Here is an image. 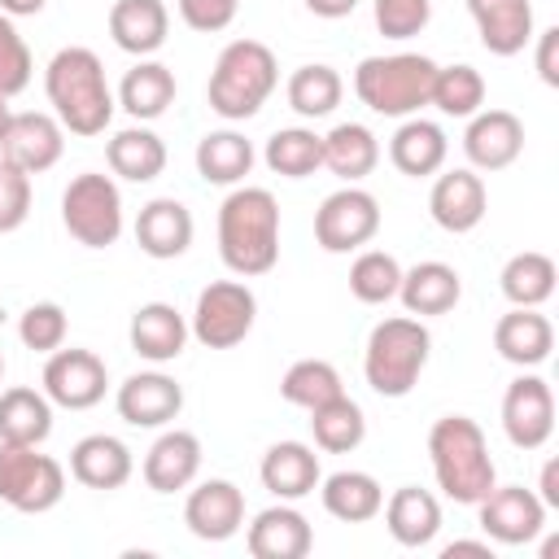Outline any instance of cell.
I'll return each instance as SVG.
<instances>
[{
  "label": "cell",
  "instance_id": "30",
  "mask_svg": "<svg viewBox=\"0 0 559 559\" xmlns=\"http://www.w3.org/2000/svg\"><path fill=\"white\" fill-rule=\"evenodd\" d=\"M170 9L166 0H114L109 9V35L131 57H153L166 44Z\"/></svg>",
  "mask_w": 559,
  "mask_h": 559
},
{
  "label": "cell",
  "instance_id": "23",
  "mask_svg": "<svg viewBox=\"0 0 559 559\" xmlns=\"http://www.w3.org/2000/svg\"><path fill=\"white\" fill-rule=\"evenodd\" d=\"M192 210L175 197H153L148 205H140L135 214V245L157 258V262H170V258H183L188 245H192Z\"/></svg>",
  "mask_w": 559,
  "mask_h": 559
},
{
  "label": "cell",
  "instance_id": "36",
  "mask_svg": "<svg viewBox=\"0 0 559 559\" xmlns=\"http://www.w3.org/2000/svg\"><path fill=\"white\" fill-rule=\"evenodd\" d=\"M380 162V140L371 127L362 122H336L328 135H323V166L345 179V183H358L376 170Z\"/></svg>",
  "mask_w": 559,
  "mask_h": 559
},
{
  "label": "cell",
  "instance_id": "3",
  "mask_svg": "<svg viewBox=\"0 0 559 559\" xmlns=\"http://www.w3.org/2000/svg\"><path fill=\"white\" fill-rule=\"evenodd\" d=\"M428 459H432L437 489L459 507H476L498 485L489 441H485L480 424L467 415H441L428 428Z\"/></svg>",
  "mask_w": 559,
  "mask_h": 559
},
{
  "label": "cell",
  "instance_id": "48",
  "mask_svg": "<svg viewBox=\"0 0 559 559\" xmlns=\"http://www.w3.org/2000/svg\"><path fill=\"white\" fill-rule=\"evenodd\" d=\"M236 9L240 0H179V17L183 26L201 31V35H218L236 22Z\"/></svg>",
  "mask_w": 559,
  "mask_h": 559
},
{
  "label": "cell",
  "instance_id": "19",
  "mask_svg": "<svg viewBox=\"0 0 559 559\" xmlns=\"http://www.w3.org/2000/svg\"><path fill=\"white\" fill-rule=\"evenodd\" d=\"M201 472V437L188 428H162L144 454V485L153 493H179Z\"/></svg>",
  "mask_w": 559,
  "mask_h": 559
},
{
  "label": "cell",
  "instance_id": "12",
  "mask_svg": "<svg viewBox=\"0 0 559 559\" xmlns=\"http://www.w3.org/2000/svg\"><path fill=\"white\" fill-rule=\"evenodd\" d=\"M502 432L515 450H542L555 432V393L528 367L502 393Z\"/></svg>",
  "mask_w": 559,
  "mask_h": 559
},
{
  "label": "cell",
  "instance_id": "51",
  "mask_svg": "<svg viewBox=\"0 0 559 559\" xmlns=\"http://www.w3.org/2000/svg\"><path fill=\"white\" fill-rule=\"evenodd\" d=\"M358 4H362V0H306V9H310L314 17H328V22H336V17H349Z\"/></svg>",
  "mask_w": 559,
  "mask_h": 559
},
{
  "label": "cell",
  "instance_id": "34",
  "mask_svg": "<svg viewBox=\"0 0 559 559\" xmlns=\"http://www.w3.org/2000/svg\"><path fill=\"white\" fill-rule=\"evenodd\" d=\"M105 162H109V170H114L118 179H127V183H148V179H157V175L166 170V144H162L157 131H148L144 122H135V127H122V131L109 135Z\"/></svg>",
  "mask_w": 559,
  "mask_h": 559
},
{
  "label": "cell",
  "instance_id": "26",
  "mask_svg": "<svg viewBox=\"0 0 559 559\" xmlns=\"http://www.w3.org/2000/svg\"><path fill=\"white\" fill-rule=\"evenodd\" d=\"M258 476H262V489H271L280 502H297V498L319 489L323 467H319L314 445H306V441H275L262 454Z\"/></svg>",
  "mask_w": 559,
  "mask_h": 559
},
{
  "label": "cell",
  "instance_id": "21",
  "mask_svg": "<svg viewBox=\"0 0 559 559\" xmlns=\"http://www.w3.org/2000/svg\"><path fill=\"white\" fill-rule=\"evenodd\" d=\"M493 349H498L511 367H520V371L542 367V362L550 358V349H555V323H550L537 306H511V310L493 323Z\"/></svg>",
  "mask_w": 559,
  "mask_h": 559
},
{
  "label": "cell",
  "instance_id": "46",
  "mask_svg": "<svg viewBox=\"0 0 559 559\" xmlns=\"http://www.w3.org/2000/svg\"><path fill=\"white\" fill-rule=\"evenodd\" d=\"M371 13L384 39H415L432 17V0H371Z\"/></svg>",
  "mask_w": 559,
  "mask_h": 559
},
{
  "label": "cell",
  "instance_id": "29",
  "mask_svg": "<svg viewBox=\"0 0 559 559\" xmlns=\"http://www.w3.org/2000/svg\"><path fill=\"white\" fill-rule=\"evenodd\" d=\"M380 511H384V528L397 546L419 550V546L437 542V533H441V502H437V493H428L419 485L393 489Z\"/></svg>",
  "mask_w": 559,
  "mask_h": 559
},
{
  "label": "cell",
  "instance_id": "10",
  "mask_svg": "<svg viewBox=\"0 0 559 559\" xmlns=\"http://www.w3.org/2000/svg\"><path fill=\"white\" fill-rule=\"evenodd\" d=\"M376 231H380V201L358 183L328 192L323 205L314 210V240L323 253H354L367 240H376Z\"/></svg>",
  "mask_w": 559,
  "mask_h": 559
},
{
  "label": "cell",
  "instance_id": "8",
  "mask_svg": "<svg viewBox=\"0 0 559 559\" xmlns=\"http://www.w3.org/2000/svg\"><path fill=\"white\" fill-rule=\"evenodd\" d=\"M66 493V467L39 445L0 441V502L22 515H44Z\"/></svg>",
  "mask_w": 559,
  "mask_h": 559
},
{
  "label": "cell",
  "instance_id": "11",
  "mask_svg": "<svg viewBox=\"0 0 559 559\" xmlns=\"http://www.w3.org/2000/svg\"><path fill=\"white\" fill-rule=\"evenodd\" d=\"M39 389L48 393L52 406L61 411H92L96 402H105L109 389V367L105 358H96L92 349H52L39 376Z\"/></svg>",
  "mask_w": 559,
  "mask_h": 559
},
{
  "label": "cell",
  "instance_id": "4",
  "mask_svg": "<svg viewBox=\"0 0 559 559\" xmlns=\"http://www.w3.org/2000/svg\"><path fill=\"white\" fill-rule=\"evenodd\" d=\"M280 83V61L262 39H231L205 83V100L223 122H245L253 118Z\"/></svg>",
  "mask_w": 559,
  "mask_h": 559
},
{
  "label": "cell",
  "instance_id": "49",
  "mask_svg": "<svg viewBox=\"0 0 559 559\" xmlns=\"http://www.w3.org/2000/svg\"><path fill=\"white\" fill-rule=\"evenodd\" d=\"M537 39V74L546 87H559V26H546Z\"/></svg>",
  "mask_w": 559,
  "mask_h": 559
},
{
  "label": "cell",
  "instance_id": "35",
  "mask_svg": "<svg viewBox=\"0 0 559 559\" xmlns=\"http://www.w3.org/2000/svg\"><path fill=\"white\" fill-rule=\"evenodd\" d=\"M52 432V402L44 389H4L0 393V441L9 445H44Z\"/></svg>",
  "mask_w": 559,
  "mask_h": 559
},
{
  "label": "cell",
  "instance_id": "5",
  "mask_svg": "<svg viewBox=\"0 0 559 559\" xmlns=\"http://www.w3.org/2000/svg\"><path fill=\"white\" fill-rule=\"evenodd\" d=\"M432 354V332L424 328V319L415 314H389L371 328L367 345H362V376L371 384V393L380 397H406Z\"/></svg>",
  "mask_w": 559,
  "mask_h": 559
},
{
  "label": "cell",
  "instance_id": "37",
  "mask_svg": "<svg viewBox=\"0 0 559 559\" xmlns=\"http://www.w3.org/2000/svg\"><path fill=\"white\" fill-rule=\"evenodd\" d=\"M555 258L542 253V249H524V253H511L502 275H498V288L511 306H542L555 297Z\"/></svg>",
  "mask_w": 559,
  "mask_h": 559
},
{
  "label": "cell",
  "instance_id": "31",
  "mask_svg": "<svg viewBox=\"0 0 559 559\" xmlns=\"http://www.w3.org/2000/svg\"><path fill=\"white\" fill-rule=\"evenodd\" d=\"M114 100H118V109L131 114L135 122H153V118H162V114L175 105V70L162 66V61H153V57H140V61L122 74Z\"/></svg>",
  "mask_w": 559,
  "mask_h": 559
},
{
  "label": "cell",
  "instance_id": "9",
  "mask_svg": "<svg viewBox=\"0 0 559 559\" xmlns=\"http://www.w3.org/2000/svg\"><path fill=\"white\" fill-rule=\"evenodd\" d=\"M258 319V297L245 280H214L197 293L188 332L205 345V349H231L253 332Z\"/></svg>",
  "mask_w": 559,
  "mask_h": 559
},
{
  "label": "cell",
  "instance_id": "27",
  "mask_svg": "<svg viewBox=\"0 0 559 559\" xmlns=\"http://www.w3.org/2000/svg\"><path fill=\"white\" fill-rule=\"evenodd\" d=\"M463 297V280L450 262H415L411 271H402V284H397V301L406 306V314L415 319H432V314H450Z\"/></svg>",
  "mask_w": 559,
  "mask_h": 559
},
{
  "label": "cell",
  "instance_id": "1",
  "mask_svg": "<svg viewBox=\"0 0 559 559\" xmlns=\"http://www.w3.org/2000/svg\"><path fill=\"white\" fill-rule=\"evenodd\" d=\"M218 258L231 275L253 280L280 262V201L271 188L236 183L218 205Z\"/></svg>",
  "mask_w": 559,
  "mask_h": 559
},
{
  "label": "cell",
  "instance_id": "18",
  "mask_svg": "<svg viewBox=\"0 0 559 559\" xmlns=\"http://www.w3.org/2000/svg\"><path fill=\"white\" fill-rule=\"evenodd\" d=\"M463 153L472 170H507L524 153V122L511 109H476L463 131Z\"/></svg>",
  "mask_w": 559,
  "mask_h": 559
},
{
  "label": "cell",
  "instance_id": "45",
  "mask_svg": "<svg viewBox=\"0 0 559 559\" xmlns=\"http://www.w3.org/2000/svg\"><path fill=\"white\" fill-rule=\"evenodd\" d=\"M31 70H35V61H31L26 39L17 35L13 17H9V13H0V96H9V100H13L17 92H26Z\"/></svg>",
  "mask_w": 559,
  "mask_h": 559
},
{
  "label": "cell",
  "instance_id": "16",
  "mask_svg": "<svg viewBox=\"0 0 559 559\" xmlns=\"http://www.w3.org/2000/svg\"><path fill=\"white\" fill-rule=\"evenodd\" d=\"M61 153H66V127L57 122V114L26 109V114L9 118V131L0 140V157L22 166L26 175H44L61 162Z\"/></svg>",
  "mask_w": 559,
  "mask_h": 559
},
{
  "label": "cell",
  "instance_id": "33",
  "mask_svg": "<svg viewBox=\"0 0 559 559\" xmlns=\"http://www.w3.org/2000/svg\"><path fill=\"white\" fill-rule=\"evenodd\" d=\"M192 162H197V175H201L205 183L236 188V183H245V175L253 170L258 153H253V140H245L240 131L223 127V131H205V135L197 140Z\"/></svg>",
  "mask_w": 559,
  "mask_h": 559
},
{
  "label": "cell",
  "instance_id": "24",
  "mask_svg": "<svg viewBox=\"0 0 559 559\" xmlns=\"http://www.w3.org/2000/svg\"><path fill=\"white\" fill-rule=\"evenodd\" d=\"M485 52L515 57L533 44V0H467Z\"/></svg>",
  "mask_w": 559,
  "mask_h": 559
},
{
  "label": "cell",
  "instance_id": "17",
  "mask_svg": "<svg viewBox=\"0 0 559 559\" xmlns=\"http://www.w3.org/2000/svg\"><path fill=\"white\" fill-rule=\"evenodd\" d=\"M183 524L201 542H227V537H236L245 528V493L231 480L210 476L197 489H188Z\"/></svg>",
  "mask_w": 559,
  "mask_h": 559
},
{
  "label": "cell",
  "instance_id": "52",
  "mask_svg": "<svg viewBox=\"0 0 559 559\" xmlns=\"http://www.w3.org/2000/svg\"><path fill=\"white\" fill-rule=\"evenodd\" d=\"M44 4L48 0H0V13H9V17H35Z\"/></svg>",
  "mask_w": 559,
  "mask_h": 559
},
{
  "label": "cell",
  "instance_id": "28",
  "mask_svg": "<svg viewBox=\"0 0 559 559\" xmlns=\"http://www.w3.org/2000/svg\"><path fill=\"white\" fill-rule=\"evenodd\" d=\"M445 157H450V140H445L441 122L419 118V114L402 118V127H397L393 140H389V162H393L402 175H411V179L437 175V170L445 166Z\"/></svg>",
  "mask_w": 559,
  "mask_h": 559
},
{
  "label": "cell",
  "instance_id": "7",
  "mask_svg": "<svg viewBox=\"0 0 559 559\" xmlns=\"http://www.w3.org/2000/svg\"><path fill=\"white\" fill-rule=\"evenodd\" d=\"M61 223L83 249H109L122 236V192L109 175L83 170L61 192Z\"/></svg>",
  "mask_w": 559,
  "mask_h": 559
},
{
  "label": "cell",
  "instance_id": "6",
  "mask_svg": "<svg viewBox=\"0 0 559 559\" xmlns=\"http://www.w3.org/2000/svg\"><path fill=\"white\" fill-rule=\"evenodd\" d=\"M437 79V61L424 52H380L362 57L354 70V92L358 100L380 114V118H411L428 105Z\"/></svg>",
  "mask_w": 559,
  "mask_h": 559
},
{
  "label": "cell",
  "instance_id": "20",
  "mask_svg": "<svg viewBox=\"0 0 559 559\" xmlns=\"http://www.w3.org/2000/svg\"><path fill=\"white\" fill-rule=\"evenodd\" d=\"M245 546L253 559H306L314 546V533H310V520L293 502H275L253 515Z\"/></svg>",
  "mask_w": 559,
  "mask_h": 559
},
{
  "label": "cell",
  "instance_id": "55",
  "mask_svg": "<svg viewBox=\"0 0 559 559\" xmlns=\"http://www.w3.org/2000/svg\"><path fill=\"white\" fill-rule=\"evenodd\" d=\"M0 380H4V354H0Z\"/></svg>",
  "mask_w": 559,
  "mask_h": 559
},
{
  "label": "cell",
  "instance_id": "39",
  "mask_svg": "<svg viewBox=\"0 0 559 559\" xmlns=\"http://www.w3.org/2000/svg\"><path fill=\"white\" fill-rule=\"evenodd\" d=\"M262 162H266L271 175L310 179V175L323 166V135L310 131V127H280V131L266 140Z\"/></svg>",
  "mask_w": 559,
  "mask_h": 559
},
{
  "label": "cell",
  "instance_id": "15",
  "mask_svg": "<svg viewBox=\"0 0 559 559\" xmlns=\"http://www.w3.org/2000/svg\"><path fill=\"white\" fill-rule=\"evenodd\" d=\"M114 406H118V419L131 424V428H166L179 419L183 411V384L166 371H135L118 384L114 393Z\"/></svg>",
  "mask_w": 559,
  "mask_h": 559
},
{
  "label": "cell",
  "instance_id": "14",
  "mask_svg": "<svg viewBox=\"0 0 559 559\" xmlns=\"http://www.w3.org/2000/svg\"><path fill=\"white\" fill-rule=\"evenodd\" d=\"M489 210V192H485V179L472 170V166H454V170H437L432 179V192H428V214L441 231L450 236H467L480 227Z\"/></svg>",
  "mask_w": 559,
  "mask_h": 559
},
{
  "label": "cell",
  "instance_id": "43",
  "mask_svg": "<svg viewBox=\"0 0 559 559\" xmlns=\"http://www.w3.org/2000/svg\"><path fill=\"white\" fill-rule=\"evenodd\" d=\"M397 284H402V262L389 253V249H362L349 266V293L362 301V306H384L397 297Z\"/></svg>",
  "mask_w": 559,
  "mask_h": 559
},
{
  "label": "cell",
  "instance_id": "47",
  "mask_svg": "<svg viewBox=\"0 0 559 559\" xmlns=\"http://www.w3.org/2000/svg\"><path fill=\"white\" fill-rule=\"evenodd\" d=\"M31 175L22 166H13L9 157H0V236L17 231L31 218Z\"/></svg>",
  "mask_w": 559,
  "mask_h": 559
},
{
  "label": "cell",
  "instance_id": "50",
  "mask_svg": "<svg viewBox=\"0 0 559 559\" xmlns=\"http://www.w3.org/2000/svg\"><path fill=\"white\" fill-rule=\"evenodd\" d=\"M533 493L546 502V511L559 507V459H546L542 463V476H537V489Z\"/></svg>",
  "mask_w": 559,
  "mask_h": 559
},
{
  "label": "cell",
  "instance_id": "53",
  "mask_svg": "<svg viewBox=\"0 0 559 559\" xmlns=\"http://www.w3.org/2000/svg\"><path fill=\"white\" fill-rule=\"evenodd\" d=\"M441 555H445V559H454V555H485V559H493L489 542H450Z\"/></svg>",
  "mask_w": 559,
  "mask_h": 559
},
{
  "label": "cell",
  "instance_id": "41",
  "mask_svg": "<svg viewBox=\"0 0 559 559\" xmlns=\"http://www.w3.org/2000/svg\"><path fill=\"white\" fill-rule=\"evenodd\" d=\"M341 393H345L341 371L328 358H297L280 380V397L288 406H301V411H314V406H323Z\"/></svg>",
  "mask_w": 559,
  "mask_h": 559
},
{
  "label": "cell",
  "instance_id": "13",
  "mask_svg": "<svg viewBox=\"0 0 559 559\" xmlns=\"http://www.w3.org/2000/svg\"><path fill=\"white\" fill-rule=\"evenodd\" d=\"M476 520L498 546H528L546 528V502L524 485H493L476 502Z\"/></svg>",
  "mask_w": 559,
  "mask_h": 559
},
{
  "label": "cell",
  "instance_id": "42",
  "mask_svg": "<svg viewBox=\"0 0 559 559\" xmlns=\"http://www.w3.org/2000/svg\"><path fill=\"white\" fill-rule=\"evenodd\" d=\"M428 105H437L445 118H472V114L485 105V74H480L476 66H467V61H459V66H437Z\"/></svg>",
  "mask_w": 559,
  "mask_h": 559
},
{
  "label": "cell",
  "instance_id": "25",
  "mask_svg": "<svg viewBox=\"0 0 559 559\" xmlns=\"http://www.w3.org/2000/svg\"><path fill=\"white\" fill-rule=\"evenodd\" d=\"M188 336H192V332H188V319H183L170 301H144V306L131 314V328H127L131 349H135L144 362H153V367L175 362V358L183 354Z\"/></svg>",
  "mask_w": 559,
  "mask_h": 559
},
{
  "label": "cell",
  "instance_id": "40",
  "mask_svg": "<svg viewBox=\"0 0 559 559\" xmlns=\"http://www.w3.org/2000/svg\"><path fill=\"white\" fill-rule=\"evenodd\" d=\"M284 96H288V109H293V114H301V118H328V114L341 105L345 83H341V74H336L332 66L310 61V66H297V70L288 74Z\"/></svg>",
  "mask_w": 559,
  "mask_h": 559
},
{
  "label": "cell",
  "instance_id": "54",
  "mask_svg": "<svg viewBox=\"0 0 559 559\" xmlns=\"http://www.w3.org/2000/svg\"><path fill=\"white\" fill-rule=\"evenodd\" d=\"M9 118H13V109H9V96H0V140H4V131H9Z\"/></svg>",
  "mask_w": 559,
  "mask_h": 559
},
{
  "label": "cell",
  "instance_id": "32",
  "mask_svg": "<svg viewBox=\"0 0 559 559\" xmlns=\"http://www.w3.org/2000/svg\"><path fill=\"white\" fill-rule=\"evenodd\" d=\"M319 498H323V511L341 524H367L380 515L384 507V489L371 472H358V467H341L332 476L319 480Z\"/></svg>",
  "mask_w": 559,
  "mask_h": 559
},
{
  "label": "cell",
  "instance_id": "38",
  "mask_svg": "<svg viewBox=\"0 0 559 559\" xmlns=\"http://www.w3.org/2000/svg\"><path fill=\"white\" fill-rule=\"evenodd\" d=\"M310 437L323 454H349L367 437V415L349 393H341V397L310 411Z\"/></svg>",
  "mask_w": 559,
  "mask_h": 559
},
{
  "label": "cell",
  "instance_id": "44",
  "mask_svg": "<svg viewBox=\"0 0 559 559\" xmlns=\"http://www.w3.org/2000/svg\"><path fill=\"white\" fill-rule=\"evenodd\" d=\"M66 332H70V319L57 301H31L17 319V341L35 354H52L66 345Z\"/></svg>",
  "mask_w": 559,
  "mask_h": 559
},
{
  "label": "cell",
  "instance_id": "2",
  "mask_svg": "<svg viewBox=\"0 0 559 559\" xmlns=\"http://www.w3.org/2000/svg\"><path fill=\"white\" fill-rule=\"evenodd\" d=\"M44 92H48V105L57 114V122L70 131V135H100L109 122H114V87L105 79V61L83 48V44H70L61 52H52L48 70H44Z\"/></svg>",
  "mask_w": 559,
  "mask_h": 559
},
{
  "label": "cell",
  "instance_id": "22",
  "mask_svg": "<svg viewBox=\"0 0 559 559\" xmlns=\"http://www.w3.org/2000/svg\"><path fill=\"white\" fill-rule=\"evenodd\" d=\"M135 472L131 445L114 432H87L70 445V476L87 489H122Z\"/></svg>",
  "mask_w": 559,
  "mask_h": 559
}]
</instances>
